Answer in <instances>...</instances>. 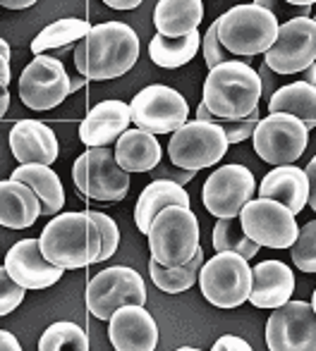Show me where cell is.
<instances>
[{"mask_svg": "<svg viewBox=\"0 0 316 351\" xmlns=\"http://www.w3.org/2000/svg\"><path fill=\"white\" fill-rule=\"evenodd\" d=\"M38 249L43 258L63 270H79L96 263L101 251V234L87 210H70L51 215L41 230Z\"/></svg>", "mask_w": 316, "mask_h": 351, "instance_id": "cell-1", "label": "cell"}, {"mask_svg": "<svg viewBox=\"0 0 316 351\" xmlns=\"http://www.w3.org/2000/svg\"><path fill=\"white\" fill-rule=\"evenodd\" d=\"M261 82L256 70L242 60L211 67L204 82V106L216 120H242L259 108Z\"/></svg>", "mask_w": 316, "mask_h": 351, "instance_id": "cell-2", "label": "cell"}, {"mask_svg": "<svg viewBox=\"0 0 316 351\" xmlns=\"http://www.w3.org/2000/svg\"><path fill=\"white\" fill-rule=\"evenodd\" d=\"M87 43V74L91 82H108L127 74L139 60V36L125 22L96 24L84 36Z\"/></svg>", "mask_w": 316, "mask_h": 351, "instance_id": "cell-3", "label": "cell"}, {"mask_svg": "<svg viewBox=\"0 0 316 351\" xmlns=\"http://www.w3.org/2000/svg\"><path fill=\"white\" fill-rule=\"evenodd\" d=\"M278 24L275 12L254 3H242L216 19V34H218L221 46L230 56L247 60V58L269 51L278 34Z\"/></svg>", "mask_w": 316, "mask_h": 351, "instance_id": "cell-4", "label": "cell"}, {"mask_svg": "<svg viewBox=\"0 0 316 351\" xmlns=\"http://www.w3.org/2000/svg\"><path fill=\"white\" fill-rule=\"evenodd\" d=\"M146 237L156 263L166 268L187 263L199 249V220L190 206H166L154 215Z\"/></svg>", "mask_w": 316, "mask_h": 351, "instance_id": "cell-5", "label": "cell"}, {"mask_svg": "<svg viewBox=\"0 0 316 351\" xmlns=\"http://www.w3.org/2000/svg\"><path fill=\"white\" fill-rule=\"evenodd\" d=\"M201 296L216 308H237L245 306L251 287V265L235 251H216L214 258L204 261L199 268Z\"/></svg>", "mask_w": 316, "mask_h": 351, "instance_id": "cell-6", "label": "cell"}, {"mask_svg": "<svg viewBox=\"0 0 316 351\" xmlns=\"http://www.w3.org/2000/svg\"><path fill=\"white\" fill-rule=\"evenodd\" d=\"M75 186L87 199L117 204L130 191V172L115 162L111 146H89L72 165Z\"/></svg>", "mask_w": 316, "mask_h": 351, "instance_id": "cell-7", "label": "cell"}, {"mask_svg": "<svg viewBox=\"0 0 316 351\" xmlns=\"http://www.w3.org/2000/svg\"><path fill=\"white\" fill-rule=\"evenodd\" d=\"M228 148L230 143L218 122L187 120L185 125L172 132L170 141H168V158L175 167L199 172L218 165Z\"/></svg>", "mask_w": 316, "mask_h": 351, "instance_id": "cell-8", "label": "cell"}, {"mask_svg": "<svg viewBox=\"0 0 316 351\" xmlns=\"http://www.w3.org/2000/svg\"><path fill=\"white\" fill-rule=\"evenodd\" d=\"M254 151L269 165H293L309 146V130L290 112H269L259 117L254 132Z\"/></svg>", "mask_w": 316, "mask_h": 351, "instance_id": "cell-9", "label": "cell"}, {"mask_svg": "<svg viewBox=\"0 0 316 351\" xmlns=\"http://www.w3.org/2000/svg\"><path fill=\"white\" fill-rule=\"evenodd\" d=\"M316 62V22L309 14L278 24V34L264 53V65L280 77L302 74Z\"/></svg>", "mask_w": 316, "mask_h": 351, "instance_id": "cell-10", "label": "cell"}, {"mask_svg": "<svg viewBox=\"0 0 316 351\" xmlns=\"http://www.w3.org/2000/svg\"><path fill=\"white\" fill-rule=\"evenodd\" d=\"M130 117L135 127L149 134H172L190 117V103L175 88L166 84H151L132 98Z\"/></svg>", "mask_w": 316, "mask_h": 351, "instance_id": "cell-11", "label": "cell"}, {"mask_svg": "<svg viewBox=\"0 0 316 351\" xmlns=\"http://www.w3.org/2000/svg\"><path fill=\"white\" fill-rule=\"evenodd\" d=\"M240 227L254 244L264 249H290L300 227L295 215L273 199H249L237 213Z\"/></svg>", "mask_w": 316, "mask_h": 351, "instance_id": "cell-12", "label": "cell"}, {"mask_svg": "<svg viewBox=\"0 0 316 351\" xmlns=\"http://www.w3.org/2000/svg\"><path fill=\"white\" fill-rule=\"evenodd\" d=\"M70 93V74L53 56H34V60L19 74V101L29 110H53L63 106Z\"/></svg>", "mask_w": 316, "mask_h": 351, "instance_id": "cell-13", "label": "cell"}, {"mask_svg": "<svg viewBox=\"0 0 316 351\" xmlns=\"http://www.w3.org/2000/svg\"><path fill=\"white\" fill-rule=\"evenodd\" d=\"M122 304H146L144 278L127 265H113L93 275L87 285L89 313L98 320H108Z\"/></svg>", "mask_w": 316, "mask_h": 351, "instance_id": "cell-14", "label": "cell"}, {"mask_svg": "<svg viewBox=\"0 0 316 351\" xmlns=\"http://www.w3.org/2000/svg\"><path fill=\"white\" fill-rule=\"evenodd\" d=\"M266 323V347L271 351H314L316 349V308L312 301H293L271 308Z\"/></svg>", "mask_w": 316, "mask_h": 351, "instance_id": "cell-15", "label": "cell"}, {"mask_svg": "<svg viewBox=\"0 0 316 351\" xmlns=\"http://www.w3.org/2000/svg\"><path fill=\"white\" fill-rule=\"evenodd\" d=\"M256 194V180L245 165H221L201 186V204L216 217H237L242 206Z\"/></svg>", "mask_w": 316, "mask_h": 351, "instance_id": "cell-16", "label": "cell"}, {"mask_svg": "<svg viewBox=\"0 0 316 351\" xmlns=\"http://www.w3.org/2000/svg\"><path fill=\"white\" fill-rule=\"evenodd\" d=\"M108 339L117 351H154L158 347V325L144 304H122L111 313Z\"/></svg>", "mask_w": 316, "mask_h": 351, "instance_id": "cell-17", "label": "cell"}, {"mask_svg": "<svg viewBox=\"0 0 316 351\" xmlns=\"http://www.w3.org/2000/svg\"><path fill=\"white\" fill-rule=\"evenodd\" d=\"M8 275L24 289H48L58 285L65 270L43 258L38 249V239H22L5 256Z\"/></svg>", "mask_w": 316, "mask_h": 351, "instance_id": "cell-18", "label": "cell"}, {"mask_svg": "<svg viewBox=\"0 0 316 351\" xmlns=\"http://www.w3.org/2000/svg\"><path fill=\"white\" fill-rule=\"evenodd\" d=\"M10 151L19 165L24 162H41L53 165L60 153L56 132L38 120H19L10 130Z\"/></svg>", "mask_w": 316, "mask_h": 351, "instance_id": "cell-19", "label": "cell"}, {"mask_svg": "<svg viewBox=\"0 0 316 351\" xmlns=\"http://www.w3.org/2000/svg\"><path fill=\"white\" fill-rule=\"evenodd\" d=\"M295 291V273L283 261H261L251 268V287L247 301L256 308H275L293 299Z\"/></svg>", "mask_w": 316, "mask_h": 351, "instance_id": "cell-20", "label": "cell"}, {"mask_svg": "<svg viewBox=\"0 0 316 351\" xmlns=\"http://www.w3.org/2000/svg\"><path fill=\"white\" fill-rule=\"evenodd\" d=\"M130 106L125 101H101L89 110L79 125V139L84 146H111L130 127Z\"/></svg>", "mask_w": 316, "mask_h": 351, "instance_id": "cell-21", "label": "cell"}, {"mask_svg": "<svg viewBox=\"0 0 316 351\" xmlns=\"http://www.w3.org/2000/svg\"><path fill=\"white\" fill-rule=\"evenodd\" d=\"M256 194L261 199H273L283 204L293 215H300L309 204V182L304 170L295 165H273V170L266 172Z\"/></svg>", "mask_w": 316, "mask_h": 351, "instance_id": "cell-22", "label": "cell"}, {"mask_svg": "<svg viewBox=\"0 0 316 351\" xmlns=\"http://www.w3.org/2000/svg\"><path fill=\"white\" fill-rule=\"evenodd\" d=\"M113 156L125 172H151L161 162L163 151L156 134H149L139 127H127L115 139Z\"/></svg>", "mask_w": 316, "mask_h": 351, "instance_id": "cell-23", "label": "cell"}, {"mask_svg": "<svg viewBox=\"0 0 316 351\" xmlns=\"http://www.w3.org/2000/svg\"><path fill=\"white\" fill-rule=\"evenodd\" d=\"M41 217V204L32 186L17 180L0 182V225L8 230H29Z\"/></svg>", "mask_w": 316, "mask_h": 351, "instance_id": "cell-24", "label": "cell"}, {"mask_svg": "<svg viewBox=\"0 0 316 351\" xmlns=\"http://www.w3.org/2000/svg\"><path fill=\"white\" fill-rule=\"evenodd\" d=\"M10 180L24 182L27 186H32L34 194L38 196L41 204V215H56L65 206V189L63 182L58 177V172L51 165H41V162H24V165L14 167Z\"/></svg>", "mask_w": 316, "mask_h": 351, "instance_id": "cell-25", "label": "cell"}, {"mask_svg": "<svg viewBox=\"0 0 316 351\" xmlns=\"http://www.w3.org/2000/svg\"><path fill=\"white\" fill-rule=\"evenodd\" d=\"M204 19V0H158L154 24L163 36H185L199 29Z\"/></svg>", "mask_w": 316, "mask_h": 351, "instance_id": "cell-26", "label": "cell"}, {"mask_svg": "<svg viewBox=\"0 0 316 351\" xmlns=\"http://www.w3.org/2000/svg\"><path fill=\"white\" fill-rule=\"evenodd\" d=\"M190 194L185 191V186L175 184V182L168 180H154L144 191H142L139 201H137L135 208V222L137 230L142 234L149 232V225L154 220L158 210H163L166 206H190Z\"/></svg>", "mask_w": 316, "mask_h": 351, "instance_id": "cell-27", "label": "cell"}, {"mask_svg": "<svg viewBox=\"0 0 316 351\" xmlns=\"http://www.w3.org/2000/svg\"><path fill=\"white\" fill-rule=\"evenodd\" d=\"M269 112H290L300 117L312 132L316 127V88L307 82H293L278 86L269 96Z\"/></svg>", "mask_w": 316, "mask_h": 351, "instance_id": "cell-28", "label": "cell"}, {"mask_svg": "<svg viewBox=\"0 0 316 351\" xmlns=\"http://www.w3.org/2000/svg\"><path fill=\"white\" fill-rule=\"evenodd\" d=\"M199 29L185 34V36H163V34H156L149 41V58L154 65L163 67V70H177V67L187 65L199 53Z\"/></svg>", "mask_w": 316, "mask_h": 351, "instance_id": "cell-29", "label": "cell"}, {"mask_svg": "<svg viewBox=\"0 0 316 351\" xmlns=\"http://www.w3.org/2000/svg\"><path fill=\"white\" fill-rule=\"evenodd\" d=\"M204 249H196L194 256H192L187 263H180V265H166L156 263L154 258L149 261V275L154 280V285L158 287L161 291L166 294H182V291L192 289L196 285V278H199V268L204 263Z\"/></svg>", "mask_w": 316, "mask_h": 351, "instance_id": "cell-30", "label": "cell"}, {"mask_svg": "<svg viewBox=\"0 0 316 351\" xmlns=\"http://www.w3.org/2000/svg\"><path fill=\"white\" fill-rule=\"evenodd\" d=\"M91 29V24L87 19L79 17H63L56 19L53 24H48L46 29L38 32V36L32 41V53L41 56L46 51H60V48H70L72 43H77L79 38H84Z\"/></svg>", "mask_w": 316, "mask_h": 351, "instance_id": "cell-31", "label": "cell"}, {"mask_svg": "<svg viewBox=\"0 0 316 351\" xmlns=\"http://www.w3.org/2000/svg\"><path fill=\"white\" fill-rule=\"evenodd\" d=\"M214 249L216 251H235L242 258L251 261L259 254L261 246L254 244L249 237L242 232L237 217H218L214 227Z\"/></svg>", "mask_w": 316, "mask_h": 351, "instance_id": "cell-32", "label": "cell"}, {"mask_svg": "<svg viewBox=\"0 0 316 351\" xmlns=\"http://www.w3.org/2000/svg\"><path fill=\"white\" fill-rule=\"evenodd\" d=\"M41 351H60V349H75V351H89V337L77 323L70 320H58L48 325L46 332L38 339Z\"/></svg>", "mask_w": 316, "mask_h": 351, "instance_id": "cell-33", "label": "cell"}, {"mask_svg": "<svg viewBox=\"0 0 316 351\" xmlns=\"http://www.w3.org/2000/svg\"><path fill=\"white\" fill-rule=\"evenodd\" d=\"M290 254H293L295 268L302 273H314L316 270V222L309 220L304 227H300L297 237L290 244Z\"/></svg>", "mask_w": 316, "mask_h": 351, "instance_id": "cell-34", "label": "cell"}, {"mask_svg": "<svg viewBox=\"0 0 316 351\" xmlns=\"http://www.w3.org/2000/svg\"><path fill=\"white\" fill-rule=\"evenodd\" d=\"M87 213L91 215V220L96 222L98 234H101V251H98V256H96V263H106V261H111V256H115L117 246H120L117 222L101 210H87Z\"/></svg>", "mask_w": 316, "mask_h": 351, "instance_id": "cell-35", "label": "cell"}, {"mask_svg": "<svg viewBox=\"0 0 316 351\" xmlns=\"http://www.w3.org/2000/svg\"><path fill=\"white\" fill-rule=\"evenodd\" d=\"M24 287H19L17 282L8 275L5 265L0 268V318L3 315H10L14 308H19L24 301Z\"/></svg>", "mask_w": 316, "mask_h": 351, "instance_id": "cell-36", "label": "cell"}, {"mask_svg": "<svg viewBox=\"0 0 316 351\" xmlns=\"http://www.w3.org/2000/svg\"><path fill=\"white\" fill-rule=\"evenodd\" d=\"M259 108L256 110H251L247 117H242V120H216L221 125V130H223L225 139L228 143L233 146V143H242L245 139H249L251 132H254L256 122H259Z\"/></svg>", "mask_w": 316, "mask_h": 351, "instance_id": "cell-37", "label": "cell"}, {"mask_svg": "<svg viewBox=\"0 0 316 351\" xmlns=\"http://www.w3.org/2000/svg\"><path fill=\"white\" fill-rule=\"evenodd\" d=\"M199 48H201V56H204L206 70H211V67L221 65V62H225V60L233 58L223 46H221L218 34H216V22L206 29V34H201V46Z\"/></svg>", "mask_w": 316, "mask_h": 351, "instance_id": "cell-38", "label": "cell"}, {"mask_svg": "<svg viewBox=\"0 0 316 351\" xmlns=\"http://www.w3.org/2000/svg\"><path fill=\"white\" fill-rule=\"evenodd\" d=\"M154 177L156 180H168V182H175V184H180V186H185V184H190L192 180L196 177V172L194 170H185V167H154Z\"/></svg>", "mask_w": 316, "mask_h": 351, "instance_id": "cell-39", "label": "cell"}, {"mask_svg": "<svg viewBox=\"0 0 316 351\" xmlns=\"http://www.w3.org/2000/svg\"><path fill=\"white\" fill-rule=\"evenodd\" d=\"M214 351H251V344L245 337H237V335H223V337L216 339V344L211 347Z\"/></svg>", "mask_w": 316, "mask_h": 351, "instance_id": "cell-40", "label": "cell"}, {"mask_svg": "<svg viewBox=\"0 0 316 351\" xmlns=\"http://www.w3.org/2000/svg\"><path fill=\"white\" fill-rule=\"evenodd\" d=\"M256 74H259V82H261V96H271V93L278 88V77H280V74L271 72L266 65H261Z\"/></svg>", "mask_w": 316, "mask_h": 351, "instance_id": "cell-41", "label": "cell"}, {"mask_svg": "<svg viewBox=\"0 0 316 351\" xmlns=\"http://www.w3.org/2000/svg\"><path fill=\"white\" fill-rule=\"evenodd\" d=\"M304 175H307V182H309V208L316 210V160L312 158L307 165V170H304Z\"/></svg>", "mask_w": 316, "mask_h": 351, "instance_id": "cell-42", "label": "cell"}, {"mask_svg": "<svg viewBox=\"0 0 316 351\" xmlns=\"http://www.w3.org/2000/svg\"><path fill=\"white\" fill-rule=\"evenodd\" d=\"M72 56H75L77 72L84 77V74H87V43H84V38H79V41H77V46H75V51H72Z\"/></svg>", "mask_w": 316, "mask_h": 351, "instance_id": "cell-43", "label": "cell"}, {"mask_svg": "<svg viewBox=\"0 0 316 351\" xmlns=\"http://www.w3.org/2000/svg\"><path fill=\"white\" fill-rule=\"evenodd\" d=\"M0 351H22V344L8 330H0Z\"/></svg>", "mask_w": 316, "mask_h": 351, "instance_id": "cell-44", "label": "cell"}, {"mask_svg": "<svg viewBox=\"0 0 316 351\" xmlns=\"http://www.w3.org/2000/svg\"><path fill=\"white\" fill-rule=\"evenodd\" d=\"M144 3V0H103V5H108V8H113V10H137L139 5Z\"/></svg>", "mask_w": 316, "mask_h": 351, "instance_id": "cell-45", "label": "cell"}, {"mask_svg": "<svg viewBox=\"0 0 316 351\" xmlns=\"http://www.w3.org/2000/svg\"><path fill=\"white\" fill-rule=\"evenodd\" d=\"M36 3L38 0H0V5H3L5 10H27Z\"/></svg>", "mask_w": 316, "mask_h": 351, "instance_id": "cell-46", "label": "cell"}, {"mask_svg": "<svg viewBox=\"0 0 316 351\" xmlns=\"http://www.w3.org/2000/svg\"><path fill=\"white\" fill-rule=\"evenodd\" d=\"M10 79H12V72H10V58H5L3 53H0V84L8 86Z\"/></svg>", "mask_w": 316, "mask_h": 351, "instance_id": "cell-47", "label": "cell"}, {"mask_svg": "<svg viewBox=\"0 0 316 351\" xmlns=\"http://www.w3.org/2000/svg\"><path fill=\"white\" fill-rule=\"evenodd\" d=\"M10 108V91L5 84H0V120L5 117V112H8Z\"/></svg>", "mask_w": 316, "mask_h": 351, "instance_id": "cell-48", "label": "cell"}, {"mask_svg": "<svg viewBox=\"0 0 316 351\" xmlns=\"http://www.w3.org/2000/svg\"><path fill=\"white\" fill-rule=\"evenodd\" d=\"M196 120H201V122H216V117L211 115V110L204 106V103H199V108H196Z\"/></svg>", "mask_w": 316, "mask_h": 351, "instance_id": "cell-49", "label": "cell"}, {"mask_svg": "<svg viewBox=\"0 0 316 351\" xmlns=\"http://www.w3.org/2000/svg\"><path fill=\"white\" fill-rule=\"evenodd\" d=\"M278 3H280V0H254V5H261V8L271 10V12H275V10H278Z\"/></svg>", "mask_w": 316, "mask_h": 351, "instance_id": "cell-50", "label": "cell"}, {"mask_svg": "<svg viewBox=\"0 0 316 351\" xmlns=\"http://www.w3.org/2000/svg\"><path fill=\"white\" fill-rule=\"evenodd\" d=\"M87 82H89V79H87V77H82V74H79L77 79H70V88H72V93H75V91H79V88H82V86H84V84H87Z\"/></svg>", "mask_w": 316, "mask_h": 351, "instance_id": "cell-51", "label": "cell"}, {"mask_svg": "<svg viewBox=\"0 0 316 351\" xmlns=\"http://www.w3.org/2000/svg\"><path fill=\"white\" fill-rule=\"evenodd\" d=\"M302 74H304V79H302V82H307V84H316V74H314V65H312V67H307V70H304Z\"/></svg>", "mask_w": 316, "mask_h": 351, "instance_id": "cell-52", "label": "cell"}, {"mask_svg": "<svg viewBox=\"0 0 316 351\" xmlns=\"http://www.w3.org/2000/svg\"><path fill=\"white\" fill-rule=\"evenodd\" d=\"M285 3H290V5H297V8H312V5H314V0H285Z\"/></svg>", "mask_w": 316, "mask_h": 351, "instance_id": "cell-53", "label": "cell"}, {"mask_svg": "<svg viewBox=\"0 0 316 351\" xmlns=\"http://www.w3.org/2000/svg\"><path fill=\"white\" fill-rule=\"evenodd\" d=\"M0 53H3L5 58L12 56V51H10V46H8V41H5V38H0Z\"/></svg>", "mask_w": 316, "mask_h": 351, "instance_id": "cell-54", "label": "cell"}]
</instances>
